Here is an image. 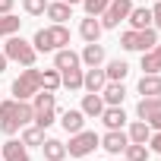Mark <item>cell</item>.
I'll return each instance as SVG.
<instances>
[{
  "instance_id": "1f68e13d",
  "label": "cell",
  "mask_w": 161,
  "mask_h": 161,
  "mask_svg": "<svg viewBox=\"0 0 161 161\" xmlns=\"http://www.w3.org/2000/svg\"><path fill=\"white\" fill-rule=\"evenodd\" d=\"M32 47H35V51H54L47 29H38V32H35V38H32Z\"/></svg>"
},
{
  "instance_id": "cb8c5ba5",
  "label": "cell",
  "mask_w": 161,
  "mask_h": 161,
  "mask_svg": "<svg viewBox=\"0 0 161 161\" xmlns=\"http://www.w3.org/2000/svg\"><path fill=\"white\" fill-rule=\"evenodd\" d=\"M60 86L63 89H69V92H76V89H82V69H60Z\"/></svg>"
},
{
  "instance_id": "6da1fadb",
  "label": "cell",
  "mask_w": 161,
  "mask_h": 161,
  "mask_svg": "<svg viewBox=\"0 0 161 161\" xmlns=\"http://www.w3.org/2000/svg\"><path fill=\"white\" fill-rule=\"evenodd\" d=\"M35 126H41V130H47L54 120H57V95L54 92H38L35 95Z\"/></svg>"
},
{
  "instance_id": "8fae6325",
  "label": "cell",
  "mask_w": 161,
  "mask_h": 161,
  "mask_svg": "<svg viewBox=\"0 0 161 161\" xmlns=\"http://www.w3.org/2000/svg\"><path fill=\"white\" fill-rule=\"evenodd\" d=\"M0 155H3V161H29V148L22 145V139H10V142H3Z\"/></svg>"
},
{
  "instance_id": "ffe728a7",
  "label": "cell",
  "mask_w": 161,
  "mask_h": 161,
  "mask_svg": "<svg viewBox=\"0 0 161 161\" xmlns=\"http://www.w3.org/2000/svg\"><path fill=\"white\" fill-rule=\"evenodd\" d=\"M101 120H104L108 130H123L126 114H123V108H104V111H101Z\"/></svg>"
},
{
  "instance_id": "2e32d148",
  "label": "cell",
  "mask_w": 161,
  "mask_h": 161,
  "mask_svg": "<svg viewBox=\"0 0 161 161\" xmlns=\"http://www.w3.org/2000/svg\"><path fill=\"white\" fill-rule=\"evenodd\" d=\"M101 32H104V29H101V19H95V16H89V19L79 22V35L86 38V44H89V41H98Z\"/></svg>"
},
{
  "instance_id": "5b68a950",
  "label": "cell",
  "mask_w": 161,
  "mask_h": 161,
  "mask_svg": "<svg viewBox=\"0 0 161 161\" xmlns=\"http://www.w3.org/2000/svg\"><path fill=\"white\" fill-rule=\"evenodd\" d=\"M98 142H101L98 133H92V130H79V133H73V139H69V145H66V155H69V158H86L89 152L98 148Z\"/></svg>"
},
{
  "instance_id": "7a4b0ae2",
  "label": "cell",
  "mask_w": 161,
  "mask_h": 161,
  "mask_svg": "<svg viewBox=\"0 0 161 161\" xmlns=\"http://www.w3.org/2000/svg\"><path fill=\"white\" fill-rule=\"evenodd\" d=\"M38 92H41V69L25 66V69L19 73V79L13 82V95H16L19 101H29V98H35Z\"/></svg>"
},
{
  "instance_id": "ac0fdd59",
  "label": "cell",
  "mask_w": 161,
  "mask_h": 161,
  "mask_svg": "<svg viewBox=\"0 0 161 161\" xmlns=\"http://www.w3.org/2000/svg\"><path fill=\"white\" fill-rule=\"evenodd\" d=\"M126 19H130L133 29H152V10L148 7H133Z\"/></svg>"
},
{
  "instance_id": "836d02e7",
  "label": "cell",
  "mask_w": 161,
  "mask_h": 161,
  "mask_svg": "<svg viewBox=\"0 0 161 161\" xmlns=\"http://www.w3.org/2000/svg\"><path fill=\"white\" fill-rule=\"evenodd\" d=\"M22 10H25L29 16H41V13L47 10V0H22Z\"/></svg>"
},
{
  "instance_id": "8992f818",
  "label": "cell",
  "mask_w": 161,
  "mask_h": 161,
  "mask_svg": "<svg viewBox=\"0 0 161 161\" xmlns=\"http://www.w3.org/2000/svg\"><path fill=\"white\" fill-rule=\"evenodd\" d=\"M133 10V0H111L108 10L101 13V29H117Z\"/></svg>"
},
{
  "instance_id": "4316f807",
  "label": "cell",
  "mask_w": 161,
  "mask_h": 161,
  "mask_svg": "<svg viewBox=\"0 0 161 161\" xmlns=\"http://www.w3.org/2000/svg\"><path fill=\"white\" fill-rule=\"evenodd\" d=\"M126 136H130V142H142V145H145V142L152 139V126H148L145 120H136V123L130 126V133H126Z\"/></svg>"
},
{
  "instance_id": "74e56055",
  "label": "cell",
  "mask_w": 161,
  "mask_h": 161,
  "mask_svg": "<svg viewBox=\"0 0 161 161\" xmlns=\"http://www.w3.org/2000/svg\"><path fill=\"white\" fill-rule=\"evenodd\" d=\"M13 3H16V0H0V16L10 13V10H13Z\"/></svg>"
},
{
  "instance_id": "52a82bcc",
  "label": "cell",
  "mask_w": 161,
  "mask_h": 161,
  "mask_svg": "<svg viewBox=\"0 0 161 161\" xmlns=\"http://www.w3.org/2000/svg\"><path fill=\"white\" fill-rule=\"evenodd\" d=\"M0 130H3L7 136L19 133V117H16V98L13 101H0Z\"/></svg>"
},
{
  "instance_id": "ab89813d",
  "label": "cell",
  "mask_w": 161,
  "mask_h": 161,
  "mask_svg": "<svg viewBox=\"0 0 161 161\" xmlns=\"http://www.w3.org/2000/svg\"><path fill=\"white\" fill-rule=\"evenodd\" d=\"M63 3H69V7H73V3H82V0H63Z\"/></svg>"
},
{
  "instance_id": "484cf974",
  "label": "cell",
  "mask_w": 161,
  "mask_h": 161,
  "mask_svg": "<svg viewBox=\"0 0 161 161\" xmlns=\"http://www.w3.org/2000/svg\"><path fill=\"white\" fill-rule=\"evenodd\" d=\"M158 111H161V98H142V101L136 104V114H139V120H152Z\"/></svg>"
},
{
  "instance_id": "ba28073f",
  "label": "cell",
  "mask_w": 161,
  "mask_h": 161,
  "mask_svg": "<svg viewBox=\"0 0 161 161\" xmlns=\"http://www.w3.org/2000/svg\"><path fill=\"white\" fill-rule=\"evenodd\" d=\"M104 152H111V155H120L126 145H130V136L123 133V130H108L104 136H101V142H98Z\"/></svg>"
},
{
  "instance_id": "8d00e7d4",
  "label": "cell",
  "mask_w": 161,
  "mask_h": 161,
  "mask_svg": "<svg viewBox=\"0 0 161 161\" xmlns=\"http://www.w3.org/2000/svg\"><path fill=\"white\" fill-rule=\"evenodd\" d=\"M145 123H148V126H152V130H158V133H161V111H158V114H155V117H152V120H145Z\"/></svg>"
},
{
  "instance_id": "7402d4cb",
  "label": "cell",
  "mask_w": 161,
  "mask_h": 161,
  "mask_svg": "<svg viewBox=\"0 0 161 161\" xmlns=\"http://www.w3.org/2000/svg\"><path fill=\"white\" fill-rule=\"evenodd\" d=\"M142 69L145 73H161V44H155L152 51H142Z\"/></svg>"
},
{
  "instance_id": "9c48e42d",
  "label": "cell",
  "mask_w": 161,
  "mask_h": 161,
  "mask_svg": "<svg viewBox=\"0 0 161 161\" xmlns=\"http://www.w3.org/2000/svg\"><path fill=\"white\" fill-rule=\"evenodd\" d=\"M104 86H108V76H104V69L92 66V69H86V73H82V89H86V92H101Z\"/></svg>"
},
{
  "instance_id": "5bb4252c",
  "label": "cell",
  "mask_w": 161,
  "mask_h": 161,
  "mask_svg": "<svg viewBox=\"0 0 161 161\" xmlns=\"http://www.w3.org/2000/svg\"><path fill=\"white\" fill-rule=\"evenodd\" d=\"M82 111L86 117H101V111H104V98H101V92H89L86 98H82Z\"/></svg>"
},
{
  "instance_id": "30bf717a",
  "label": "cell",
  "mask_w": 161,
  "mask_h": 161,
  "mask_svg": "<svg viewBox=\"0 0 161 161\" xmlns=\"http://www.w3.org/2000/svg\"><path fill=\"white\" fill-rule=\"evenodd\" d=\"M139 95L142 98H161V76L158 73H145L139 79Z\"/></svg>"
},
{
  "instance_id": "d6986e66",
  "label": "cell",
  "mask_w": 161,
  "mask_h": 161,
  "mask_svg": "<svg viewBox=\"0 0 161 161\" xmlns=\"http://www.w3.org/2000/svg\"><path fill=\"white\" fill-rule=\"evenodd\" d=\"M47 35H51V44H54V51H60V47H69V29H66L63 22H54V25L47 29Z\"/></svg>"
},
{
  "instance_id": "b9f144b4",
  "label": "cell",
  "mask_w": 161,
  "mask_h": 161,
  "mask_svg": "<svg viewBox=\"0 0 161 161\" xmlns=\"http://www.w3.org/2000/svg\"><path fill=\"white\" fill-rule=\"evenodd\" d=\"M123 161H126V158H123Z\"/></svg>"
},
{
  "instance_id": "d590c367",
  "label": "cell",
  "mask_w": 161,
  "mask_h": 161,
  "mask_svg": "<svg viewBox=\"0 0 161 161\" xmlns=\"http://www.w3.org/2000/svg\"><path fill=\"white\" fill-rule=\"evenodd\" d=\"M148 142H152V148L161 155V133H152V139H148Z\"/></svg>"
},
{
  "instance_id": "f546056e",
  "label": "cell",
  "mask_w": 161,
  "mask_h": 161,
  "mask_svg": "<svg viewBox=\"0 0 161 161\" xmlns=\"http://www.w3.org/2000/svg\"><path fill=\"white\" fill-rule=\"evenodd\" d=\"M123 155H126V161H148V148L142 142H130L123 148Z\"/></svg>"
},
{
  "instance_id": "3957f363",
  "label": "cell",
  "mask_w": 161,
  "mask_h": 161,
  "mask_svg": "<svg viewBox=\"0 0 161 161\" xmlns=\"http://www.w3.org/2000/svg\"><path fill=\"white\" fill-rule=\"evenodd\" d=\"M3 54H7V60H16V63H22V66H35V57H38V51L32 47V41H22V38H16V35H7Z\"/></svg>"
},
{
  "instance_id": "603a6c76",
  "label": "cell",
  "mask_w": 161,
  "mask_h": 161,
  "mask_svg": "<svg viewBox=\"0 0 161 161\" xmlns=\"http://www.w3.org/2000/svg\"><path fill=\"white\" fill-rule=\"evenodd\" d=\"M126 73H130V63H126V60H111V63H108V69H104L108 82H123Z\"/></svg>"
},
{
  "instance_id": "9a60e30c",
  "label": "cell",
  "mask_w": 161,
  "mask_h": 161,
  "mask_svg": "<svg viewBox=\"0 0 161 161\" xmlns=\"http://www.w3.org/2000/svg\"><path fill=\"white\" fill-rule=\"evenodd\" d=\"M101 98H104L111 108H120V104H123V98H126V89H123V82H108V86L101 89Z\"/></svg>"
},
{
  "instance_id": "7c38bea8",
  "label": "cell",
  "mask_w": 161,
  "mask_h": 161,
  "mask_svg": "<svg viewBox=\"0 0 161 161\" xmlns=\"http://www.w3.org/2000/svg\"><path fill=\"white\" fill-rule=\"evenodd\" d=\"M76 66H82V60H79V54H76V51L60 47V51L54 54V69H76Z\"/></svg>"
},
{
  "instance_id": "d6a6232c",
  "label": "cell",
  "mask_w": 161,
  "mask_h": 161,
  "mask_svg": "<svg viewBox=\"0 0 161 161\" xmlns=\"http://www.w3.org/2000/svg\"><path fill=\"white\" fill-rule=\"evenodd\" d=\"M108 3H111V0H82V7H86L89 16H101L108 10Z\"/></svg>"
},
{
  "instance_id": "e575fe53",
  "label": "cell",
  "mask_w": 161,
  "mask_h": 161,
  "mask_svg": "<svg viewBox=\"0 0 161 161\" xmlns=\"http://www.w3.org/2000/svg\"><path fill=\"white\" fill-rule=\"evenodd\" d=\"M152 25H158V29H161V0L155 3V10H152Z\"/></svg>"
},
{
  "instance_id": "f1b7e54d",
  "label": "cell",
  "mask_w": 161,
  "mask_h": 161,
  "mask_svg": "<svg viewBox=\"0 0 161 161\" xmlns=\"http://www.w3.org/2000/svg\"><path fill=\"white\" fill-rule=\"evenodd\" d=\"M41 142H44V130H41V126H25V130H22V145H25V148L41 145Z\"/></svg>"
},
{
  "instance_id": "e0dca14e",
  "label": "cell",
  "mask_w": 161,
  "mask_h": 161,
  "mask_svg": "<svg viewBox=\"0 0 161 161\" xmlns=\"http://www.w3.org/2000/svg\"><path fill=\"white\" fill-rule=\"evenodd\" d=\"M79 60L89 63V66H101V63H104V47H101L98 41H89V44H86V51L79 54Z\"/></svg>"
},
{
  "instance_id": "44dd1931",
  "label": "cell",
  "mask_w": 161,
  "mask_h": 161,
  "mask_svg": "<svg viewBox=\"0 0 161 161\" xmlns=\"http://www.w3.org/2000/svg\"><path fill=\"white\" fill-rule=\"evenodd\" d=\"M41 152H44L47 161H63V158H66V145H63L60 139H44V142H41Z\"/></svg>"
},
{
  "instance_id": "f35d334b",
  "label": "cell",
  "mask_w": 161,
  "mask_h": 161,
  "mask_svg": "<svg viewBox=\"0 0 161 161\" xmlns=\"http://www.w3.org/2000/svg\"><path fill=\"white\" fill-rule=\"evenodd\" d=\"M7 63H10V60H7V54H0V73H7Z\"/></svg>"
},
{
  "instance_id": "277c9868",
  "label": "cell",
  "mask_w": 161,
  "mask_h": 161,
  "mask_svg": "<svg viewBox=\"0 0 161 161\" xmlns=\"http://www.w3.org/2000/svg\"><path fill=\"white\" fill-rule=\"evenodd\" d=\"M158 44V35L155 29H130L120 35V47L123 51H152Z\"/></svg>"
},
{
  "instance_id": "83f0119b",
  "label": "cell",
  "mask_w": 161,
  "mask_h": 161,
  "mask_svg": "<svg viewBox=\"0 0 161 161\" xmlns=\"http://www.w3.org/2000/svg\"><path fill=\"white\" fill-rule=\"evenodd\" d=\"M19 25H22V19L19 16H13V13H3V16H0V35H16L19 32Z\"/></svg>"
},
{
  "instance_id": "60d3db41",
  "label": "cell",
  "mask_w": 161,
  "mask_h": 161,
  "mask_svg": "<svg viewBox=\"0 0 161 161\" xmlns=\"http://www.w3.org/2000/svg\"><path fill=\"white\" fill-rule=\"evenodd\" d=\"M0 161H3V155H0Z\"/></svg>"
},
{
  "instance_id": "d4e9b609",
  "label": "cell",
  "mask_w": 161,
  "mask_h": 161,
  "mask_svg": "<svg viewBox=\"0 0 161 161\" xmlns=\"http://www.w3.org/2000/svg\"><path fill=\"white\" fill-rule=\"evenodd\" d=\"M47 19H54V22H66V19H73V7L69 3H63V0H60V3H47Z\"/></svg>"
},
{
  "instance_id": "4dcf8cb0",
  "label": "cell",
  "mask_w": 161,
  "mask_h": 161,
  "mask_svg": "<svg viewBox=\"0 0 161 161\" xmlns=\"http://www.w3.org/2000/svg\"><path fill=\"white\" fill-rule=\"evenodd\" d=\"M41 89L44 92H57L60 89V69H44L41 73Z\"/></svg>"
},
{
  "instance_id": "4fadbf2b",
  "label": "cell",
  "mask_w": 161,
  "mask_h": 161,
  "mask_svg": "<svg viewBox=\"0 0 161 161\" xmlns=\"http://www.w3.org/2000/svg\"><path fill=\"white\" fill-rule=\"evenodd\" d=\"M60 126H63L66 133H79V130L86 126V114L69 108V111H63V114H60Z\"/></svg>"
}]
</instances>
